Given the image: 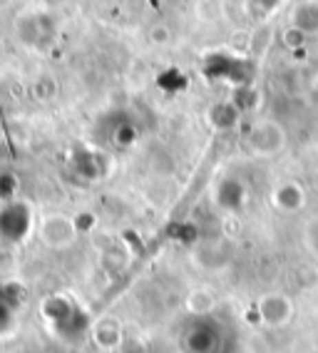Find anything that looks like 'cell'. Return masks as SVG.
<instances>
[{
  "instance_id": "cell-5",
  "label": "cell",
  "mask_w": 318,
  "mask_h": 353,
  "mask_svg": "<svg viewBox=\"0 0 318 353\" xmlns=\"http://www.w3.org/2000/svg\"><path fill=\"white\" fill-rule=\"evenodd\" d=\"M291 28L304 32L306 38H308V35H316L318 32V0H304V3H299V6L293 8Z\"/></svg>"
},
{
  "instance_id": "cell-3",
  "label": "cell",
  "mask_w": 318,
  "mask_h": 353,
  "mask_svg": "<svg viewBox=\"0 0 318 353\" xmlns=\"http://www.w3.org/2000/svg\"><path fill=\"white\" fill-rule=\"evenodd\" d=\"M40 236H43V241L47 246L63 249V246L75 241L77 224L65 214H50V216H45L43 224H40Z\"/></svg>"
},
{
  "instance_id": "cell-1",
  "label": "cell",
  "mask_w": 318,
  "mask_h": 353,
  "mask_svg": "<svg viewBox=\"0 0 318 353\" xmlns=\"http://www.w3.org/2000/svg\"><path fill=\"white\" fill-rule=\"evenodd\" d=\"M55 32H58V26H55V18L50 13H25L20 15L18 20V38L32 48V50H45L47 45L52 43L55 38Z\"/></svg>"
},
{
  "instance_id": "cell-8",
  "label": "cell",
  "mask_w": 318,
  "mask_h": 353,
  "mask_svg": "<svg viewBox=\"0 0 318 353\" xmlns=\"http://www.w3.org/2000/svg\"><path fill=\"white\" fill-rule=\"evenodd\" d=\"M8 3H10V0H0V10H3V8H6Z\"/></svg>"
},
{
  "instance_id": "cell-7",
  "label": "cell",
  "mask_w": 318,
  "mask_h": 353,
  "mask_svg": "<svg viewBox=\"0 0 318 353\" xmlns=\"http://www.w3.org/2000/svg\"><path fill=\"white\" fill-rule=\"evenodd\" d=\"M149 40L154 45H159V48H165V45L172 43V30L167 26H152L149 28Z\"/></svg>"
},
{
  "instance_id": "cell-6",
  "label": "cell",
  "mask_w": 318,
  "mask_h": 353,
  "mask_svg": "<svg viewBox=\"0 0 318 353\" xmlns=\"http://www.w3.org/2000/svg\"><path fill=\"white\" fill-rule=\"evenodd\" d=\"M10 323H13V303L8 301L6 289H0V334L8 331Z\"/></svg>"
},
{
  "instance_id": "cell-2",
  "label": "cell",
  "mask_w": 318,
  "mask_h": 353,
  "mask_svg": "<svg viewBox=\"0 0 318 353\" xmlns=\"http://www.w3.org/2000/svg\"><path fill=\"white\" fill-rule=\"evenodd\" d=\"M32 229V212L28 204L10 202L0 209V239L6 241H23Z\"/></svg>"
},
{
  "instance_id": "cell-4",
  "label": "cell",
  "mask_w": 318,
  "mask_h": 353,
  "mask_svg": "<svg viewBox=\"0 0 318 353\" xmlns=\"http://www.w3.org/2000/svg\"><path fill=\"white\" fill-rule=\"evenodd\" d=\"M248 145L256 154H276L284 150V130L276 122H259L248 137Z\"/></svg>"
}]
</instances>
